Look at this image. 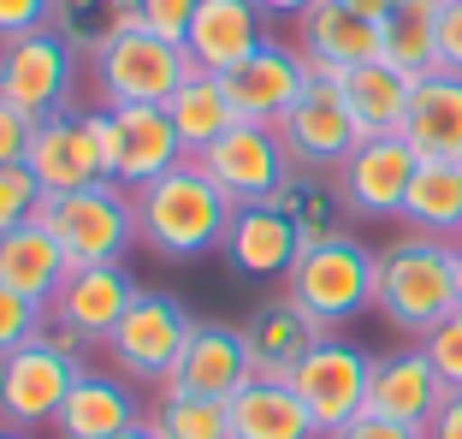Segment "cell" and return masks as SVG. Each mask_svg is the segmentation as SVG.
<instances>
[{"label": "cell", "instance_id": "obj_35", "mask_svg": "<svg viewBox=\"0 0 462 439\" xmlns=\"http://www.w3.org/2000/svg\"><path fill=\"white\" fill-rule=\"evenodd\" d=\"M427 350V362H433V374L445 380V392H462V309L457 315H445L427 339H415Z\"/></svg>", "mask_w": 462, "mask_h": 439}, {"label": "cell", "instance_id": "obj_27", "mask_svg": "<svg viewBox=\"0 0 462 439\" xmlns=\"http://www.w3.org/2000/svg\"><path fill=\"white\" fill-rule=\"evenodd\" d=\"M273 208L297 226L302 249L332 244V238H350V220H356L332 173H291V179L279 184V196H273Z\"/></svg>", "mask_w": 462, "mask_h": 439}, {"label": "cell", "instance_id": "obj_8", "mask_svg": "<svg viewBox=\"0 0 462 439\" xmlns=\"http://www.w3.org/2000/svg\"><path fill=\"white\" fill-rule=\"evenodd\" d=\"M367 374H374V357H367L362 344H350L344 332H332V339H320L309 357L297 362V374H291L285 386L302 398V410L314 416V427L332 439L344 422H356V416L367 410Z\"/></svg>", "mask_w": 462, "mask_h": 439}, {"label": "cell", "instance_id": "obj_40", "mask_svg": "<svg viewBox=\"0 0 462 439\" xmlns=\"http://www.w3.org/2000/svg\"><path fill=\"white\" fill-rule=\"evenodd\" d=\"M439 71L462 78V0H439Z\"/></svg>", "mask_w": 462, "mask_h": 439}, {"label": "cell", "instance_id": "obj_12", "mask_svg": "<svg viewBox=\"0 0 462 439\" xmlns=\"http://www.w3.org/2000/svg\"><path fill=\"white\" fill-rule=\"evenodd\" d=\"M78 374H83L78 362L54 357L42 339H30L13 357H0V427H24V434L54 427Z\"/></svg>", "mask_w": 462, "mask_h": 439}, {"label": "cell", "instance_id": "obj_41", "mask_svg": "<svg viewBox=\"0 0 462 439\" xmlns=\"http://www.w3.org/2000/svg\"><path fill=\"white\" fill-rule=\"evenodd\" d=\"M30 143H36V125L24 113L0 107V166H24L30 161Z\"/></svg>", "mask_w": 462, "mask_h": 439}, {"label": "cell", "instance_id": "obj_7", "mask_svg": "<svg viewBox=\"0 0 462 439\" xmlns=\"http://www.w3.org/2000/svg\"><path fill=\"white\" fill-rule=\"evenodd\" d=\"M190 327H196V315L172 291L143 285L136 303L125 309V321L107 332V344H101V350H107V369H119L131 386H161L166 374L178 369V357H184Z\"/></svg>", "mask_w": 462, "mask_h": 439}, {"label": "cell", "instance_id": "obj_47", "mask_svg": "<svg viewBox=\"0 0 462 439\" xmlns=\"http://www.w3.org/2000/svg\"><path fill=\"white\" fill-rule=\"evenodd\" d=\"M0 439H36V434H24V427H0Z\"/></svg>", "mask_w": 462, "mask_h": 439}, {"label": "cell", "instance_id": "obj_48", "mask_svg": "<svg viewBox=\"0 0 462 439\" xmlns=\"http://www.w3.org/2000/svg\"><path fill=\"white\" fill-rule=\"evenodd\" d=\"M119 439H154V434H149V427H131V434H119Z\"/></svg>", "mask_w": 462, "mask_h": 439}, {"label": "cell", "instance_id": "obj_37", "mask_svg": "<svg viewBox=\"0 0 462 439\" xmlns=\"http://www.w3.org/2000/svg\"><path fill=\"white\" fill-rule=\"evenodd\" d=\"M196 6H202V0H136V24L154 30L161 42H178V48H184V36H190V24H196Z\"/></svg>", "mask_w": 462, "mask_h": 439}, {"label": "cell", "instance_id": "obj_13", "mask_svg": "<svg viewBox=\"0 0 462 439\" xmlns=\"http://www.w3.org/2000/svg\"><path fill=\"white\" fill-rule=\"evenodd\" d=\"M219 83H226L231 113H237L244 125H279L302 101V89H309V66H302L297 42L267 36L244 66H231Z\"/></svg>", "mask_w": 462, "mask_h": 439}, {"label": "cell", "instance_id": "obj_3", "mask_svg": "<svg viewBox=\"0 0 462 439\" xmlns=\"http://www.w3.org/2000/svg\"><path fill=\"white\" fill-rule=\"evenodd\" d=\"M196 78L190 48L161 42L154 30H119V36L89 60V101L96 107H166V101Z\"/></svg>", "mask_w": 462, "mask_h": 439}, {"label": "cell", "instance_id": "obj_26", "mask_svg": "<svg viewBox=\"0 0 462 439\" xmlns=\"http://www.w3.org/2000/svg\"><path fill=\"white\" fill-rule=\"evenodd\" d=\"M66 274H71V261H66V249L48 238L42 220L18 226L13 238H0V285H13L18 297H30L36 309H48V303L60 297Z\"/></svg>", "mask_w": 462, "mask_h": 439}, {"label": "cell", "instance_id": "obj_1", "mask_svg": "<svg viewBox=\"0 0 462 439\" xmlns=\"http://www.w3.org/2000/svg\"><path fill=\"white\" fill-rule=\"evenodd\" d=\"M374 315L409 344L457 315V244L403 232L374 249Z\"/></svg>", "mask_w": 462, "mask_h": 439}, {"label": "cell", "instance_id": "obj_16", "mask_svg": "<svg viewBox=\"0 0 462 439\" xmlns=\"http://www.w3.org/2000/svg\"><path fill=\"white\" fill-rule=\"evenodd\" d=\"M445 398L450 392L433 374L421 344H397V350H380V357H374V374H367V410L374 416L403 422V427H427Z\"/></svg>", "mask_w": 462, "mask_h": 439}, {"label": "cell", "instance_id": "obj_39", "mask_svg": "<svg viewBox=\"0 0 462 439\" xmlns=\"http://www.w3.org/2000/svg\"><path fill=\"white\" fill-rule=\"evenodd\" d=\"M36 339L48 344V350H54V357L78 362V369H89V362H96V350H101V344L89 339V332H78V327H71V321H54V315L42 321V332H36Z\"/></svg>", "mask_w": 462, "mask_h": 439}, {"label": "cell", "instance_id": "obj_20", "mask_svg": "<svg viewBox=\"0 0 462 439\" xmlns=\"http://www.w3.org/2000/svg\"><path fill=\"white\" fill-rule=\"evenodd\" d=\"M267 36H273V30H267V13H261L255 0H202V6H196L190 36H184V48H190L196 71L226 78V71L244 66V60L255 54Z\"/></svg>", "mask_w": 462, "mask_h": 439}, {"label": "cell", "instance_id": "obj_18", "mask_svg": "<svg viewBox=\"0 0 462 439\" xmlns=\"http://www.w3.org/2000/svg\"><path fill=\"white\" fill-rule=\"evenodd\" d=\"M244 386H249V357H244V339H237V327H226V321H196L190 339H184V357H178V369L166 374L154 392H196V398L231 404Z\"/></svg>", "mask_w": 462, "mask_h": 439}, {"label": "cell", "instance_id": "obj_32", "mask_svg": "<svg viewBox=\"0 0 462 439\" xmlns=\"http://www.w3.org/2000/svg\"><path fill=\"white\" fill-rule=\"evenodd\" d=\"M54 30L89 66L119 30H136V0H54Z\"/></svg>", "mask_w": 462, "mask_h": 439}, {"label": "cell", "instance_id": "obj_43", "mask_svg": "<svg viewBox=\"0 0 462 439\" xmlns=\"http://www.w3.org/2000/svg\"><path fill=\"white\" fill-rule=\"evenodd\" d=\"M427 439H462V392H450L439 404V416L427 422Z\"/></svg>", "mask_w": 462, "mask_h": 439}, {"label": "cell", "instance_id": "obj_17", "mask_svg": "<svg viewBox=\"0 0 462 439\" xmlns=\"http://www.w3.org/2000/svg\"><path fill=\"white\" fill-rule=\"evenodd\" d=\"M297 54L309 66V78H344V71L380 60V24L356 18L338 0H314L309 13L297 18Z\"/></svg>", "mask_w": 462, "mask_h": 439}, {"label": "cell", "instance_id": "obj_23", "mask_svg": "<svg viewBox=\"0 0 462 439\" xmlns=\"http://www.w3.org/2000/svg\"><path fill=\"white\" fill-rule=\"evenodd\" d=\"M30 173H36L42 196H71V191H89L101 184V154H96V137L83 125V107L78 113H60V119L36 125V143H30Z\"/></svg>", "mask_w": 462, "mask_h": 439}, {"label": "cell", "instance_id": "obj_5", "mask_svg": "<svg viewBox=\"0 0 462 439\" xmlns=\"http://www.w3.org/2000/svg\"><path fill=\"white\" fill-rule=\"evenodd\" d=\"M42 226L66 249L71 267H113L136 249V208L131 191L113 179L89 184V191H71V196H48L42 202Z\"/></svg>", "mask_w": 462, "mask_h": 439}, {"label": "cell", "instance_id": "obj_36", "mask_svg": "<svg viewBox=\"0 0 462 439\" xmlns=\"http://www.w3.org/2000/svg\"><path fill=\"white\" fill-rule=\"evenodd\" d=\"M42 321H48V309H36L30 297H18L13 285H0V357L24 350V344L42 332Z\"/></svg>", "mask_w": 462, "mask_h": 439}, {"label": "cell", "instance_id": "obj_25", "mask_svg": "<svg viewBox=\"0 0 462 439\" xmlns=\"http://www.w3.org/2000/svg\"><path fill=\"white\" fill-rule=\"evenodd\" d=\"M338 96H344V107H350L362 137H397L403 113H409V96H415V78H403L385 60H367V66L338 78Z\"/></svg>", "mask_w": 462, "mask_h": 439}, {"label": "cell", "instance_id": "obj_10", "mask_svg": "<svg viewBox=\"0 0 462 439\" xmlns=\"http://www.w3.org/2000/svg\"><path fill=\"white\" fill-rule=\"evenodd\" d=\"M273 131L291 154V173H338L350 161V149L362 143V131H356L350 107L338 96V78H309L302 101Z\"/></svg>", "mask_w": 462, "mask_h": 439}, {"label": "cell", "instance_id": "obj_15", "mask_svg": "<svg viewBox=\"0 0 462 439\" xmlns=\"http://www.w3.org/2000/svg\"><path fill=\"white\" fill-rule=\"evenodd\" d=\"M237 339H244V357H249V380L285 386L291 374H297V362L309 357L320 339H332V332H320L297 303L279 291V297H267V303L249 309V321L237 327Z\"/></svg>", "mask_w": 462, "mask_h": 439}, {"label": "cell", "instance_id": "obj_2", "mask_svg": "<svg viewBox=\"0 0 462 439\" xmlns=\"http://www.w3.org/2000/svg\"><path fill=\"white\" fill-rule=\"evenodd\" d=\"M131 208H136V244L154 249L161 261H202L226 244V226L237 208L226 202L214 179H208L196 161L172 166L166 179L131 191Z\"/></svg>", "mask_w": 462, "mask_h": 439}, {"label": "cell", "instance_id": "obj_42", "mask_svg": "<svg viewBox=\"0 0 462 439\" xmlns=\"http://www.w3.org/2000/svg\"><path fill=\"white\" fill-rule=\"evenodd\" d=\"M332 439H427V427H403V422H385V416L362 410L356 422H344Z\"/></svg>", "mask_w": 462, "mask_h": 439}, {"label": "cell", "instance_id": "obj_46", "mask_svg": "<svg viewBox=\"0 0 462 439\" xmlns=\"http://www.w3.org/2000/svg\"><path fill=\"white\" fill-rule=\"evenodd\" d=\"M457 309H462V244H457Z\"/></svg>", "mask_w": 462, "mask_h": 439}, {"label": "cell", "instance_id": "obj_31", "mask_svg": "<svg viewBox=\"0 0 462 439\" xmlns=\"http://www.w3.org/2000/svg\"><path fill=\"white\" fill-rule=\"evenodd\" d=\"M380 60L403 78L439 71V0H397V13L380 24Z\"/></svg>", "mask_w": 462, "mask_h": 439}, {"label": "cell", "instance_id": "obj_21", "mask_svg": "<svg viewBox=\"0 0 462 439\" xmlns=\"http://www.w3.org/2000/svg\"><path fill=\"white\" fill-rule=\"evenodd\" d=\"M113 131H119V143H113V184H125V191H143V184L166 179L172 166L190 161L172 119H166V107H113Z\"/></svg>", "mask_w": 462, "mask_h": 439}, {"label": "cell", "instance_id": "obj_38", "mask_svg": "<svg viewBox=\"0 0 462 439\" xmlns=\"http://www.w3.org/2000/svg\"><path fill=\"white\" fill-rule=\"evenodd\" d=\"M54 24V0H0V42L36 36Z\"/></svg>", "mask_w": 462, "mask_h": 439}, {"label": "cell", "instance_id": "obj_22", "mask_svg": "<svg viewBox=\"0 0 462 439\" xmlns=\"http://www.w3.org/2000/svg\"><path fill=\"white\" fill-rule=\"evenodd\" d=\"M136 291H143V279H136L125 261H113V267H71L66 285H60V297L48 303V315L71 321L78 332H89L96 344H107V332L119 327L125 309L136 303Z\"/></svg>", "mask_w": 462, "mask_h": 439}, {"label": "cell", "instance_id": "obj_6", "mask_svg": "<svg viewBox=\"0 0 462 439\" xmlns=\"http://www.w3.org/2000/svg\"><path fill=\"white\" fill-rule=\"evenodd\" d=\"M78 66L54 24L36 36L0 42V107L24 113L30 125H48L60 113H78Z\"/></svg>", "mask_w": 462, "mask_h": 439}, {"label": "cell", "instance_id": "obj_9", "mask_svg": "<svg viewBox=\"0 0 462 439\" xmlns=\"http://www.w3.org/2000/svg\"><path fill=\"white\" fill-rule=\"evenodd\" d=\"M196 166L226 191L231 208L273 202L279 184L291 179V154H285V143H279V131H273V125H244V119L231 125L214 149L196 154Z\"/></svg>", "mask_w": 462, "mask_h": 439}, {"label": "cell", "instance_id": "obj_44", "mask_svg": "<svg viewBox=\"0 0 462 439\" xmlns=\"http://www.w3.org/2000/svg\"><path fill=\"white\" fill-rule=\"evenodd\" d=\"M338 6H350V13L367 18V24H385V18L397 13V0H338Z\"/></svg>", "mask_w": 462, "mask_h": 439}, {"label": "cell", "instance_id": "obj_4", "mask_svg": "<svg viewBox=\"0 0 462 439\" xmlns=\"http://www.w3.org/2000/svg\"><path fill=\"white\" fill-rule=\"evenodd\" d=\"M285 297L320 332H344L374 309V249L362 238H332V244H309L297 267L285 274Z\"/></svg>", "mask_w": 462, "mask_h": 439}, {"label": "cell", "instance_id": "obj_29", "mask_svg": "<svg viewBox=\"0 0 462 439\" xmlns=\"http://www.w3.org/2000/svg\"><path fill=\"white\" fill-rule=\"evenodd\" d=\"M403 232L462 244V161H421L403 202Z\"/></svg>", "mask_w": 462, "mask_h": 439}, {"label": "cell", "instance_id": "obj_24", "mask_svg": "<svg viewBox=\"0 0 462 439\" xmlns=\"http://www.w3.org/2000/svg\"><path fill=\"white\" fill-rule=\"evenodd\" d=\"M397 137L421 161H462V78L457 71H427L415 78L403 131Z\"/></svg>", "mask_w": 462, "mask_h": 439}, {"label": "cell", "instance_id": "obj_33", "mask_svg": "<svg viewBox=\"0 0 462 439\" xmlns=\"http://www.w3.org/2000/svg\"><path fill=\"white\" fill-rule=\"evenodd\" d=\"M154 439H231V416L219 398H196V392H154L149 416H143Z\"/></svg>", "mask_w": 462, "mask_h": 439}, {"label": "cell", "instance_id": "obj_14", "mask_svg": "<svg viewBox=\"0 0 462 439\" xmlns=\"http://www.w3.org/2000/svg\"><path fill=\"white\" fill-rule=\"evenodd\" d=\"M143 416H149L143 392H136L119 369L89 362V369L71 380L66 404H60L54 434L60 439H119V434H131V427H143Z\"/></svg>", "mask_w": 462, "mask_h": 439}, {"label": "cell", "instance_id": "obj_30", "mask_svg": "<svg viewBox=\"0 0 462 439\" xmlns=\"http://www.w3.org/2000/svg\"><path fill=\"white\" fill-rule=\"evenodd\" d=\"M166 119H172V131H178V143H184V154L196 161V154L214 149V143L226 137L231 125H237V113H231L226 83L208 78V71H196V78L184 83L172 101H166Z\"/></svg>", "mask_w": 462, "mask_h": 439}, {"label": "cell", "instance_id": "obj_45", "mask_svg": "<svg viewBox=\"0 0 462 439\" xmlns=\"http://www.w3.org/2000/svg\"><path fill=\"white\" fill-rule=\"evenodd\" d=\"M255 6H261V13H267V24H273V18H291V24H297V18L309 13L314 0H255Z\"/></svg>", "mask_w": 462, "mask_h": 439}, {"label": "cell", "instance_id": "obj_34", "mask_svg": "<svg viewBox=\"0 0 462 439\" xmlns=\"http://www.w3.org/2000/svg\"><path fill=\"white\" fill-rule=\"evenodd\" d=\"M42 184L30 166H0V238H13L18 226H30V220L42 214Z\"/></svg>", "mask_w": 462, "mask_h": 439}, {"label": "cell", "instance_id": "obj_11", "mask_svg": "<svg viewBox=\"0 0 462 439\" xmlns=\"http://www.w3.org/2000/svg\"><path fill=\"white\" fill-rule=\"evenodd\" d=\"M415 166H421V154L409 149L403 137H362L332 179H338V191H344L356 220H374V226L397 220L403 226V202H409V184H415Z\"/></svg>", "mask_w": 462, "mask_h": 439}, {"label": "cell", "instance_id": "obj_19", "mask_svg": "<svg viewBox=\"0 0 462 439\" xmlns=\"http://www.w3.org/2000/svg\"><path fill=\"white\" fill-rule=\"evenodd\" d=\"M219 256H226V267L237 279H279V285H285V274L302 256V238L273 202H255V208H237V214H231Z\"/></svg>", "mask_w": 462, "mask_h": 439}, {"label": "cell", "instance_id": "obj_28", "mask_svg": "<svg viewBox=\"0 0 462 439\" xmlns=\"http://www.w3.org/2000/svg\"><path fill=\"white\" fill-rule=\"evenodd\" d=\"M226 416H231V439H327L314 427V416L302 410L297 392L273 380H249L226 404Z\"/></svg>", "mask_w": 462, "mask_h": 439}]
</instances>
